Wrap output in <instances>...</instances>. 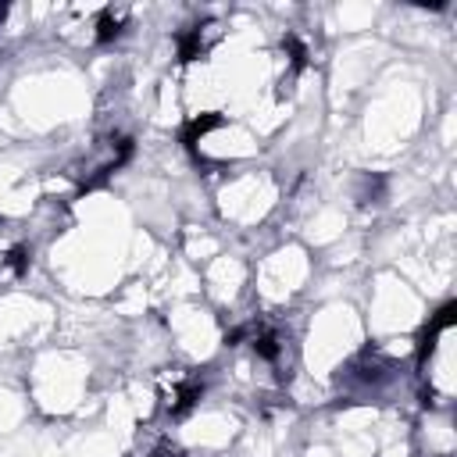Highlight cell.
I'll return each instance as SVG.
<instances>
[{
    "label": "cell",
    "mask_w": 457,
    "mask_h": 457,
    "mask_svg": "<svg viewBox=\"0 0 457 457\" xmlns=\"http://www.w3.org/2000/svg\"><path fill=\"white\" fill-rule=\"evenodd\" d=\"M200 393H204V382L196 378V375H189V371H171V378L164 375L161 378V396H164V411L168 414H186L196 400H200Z\"/></svg>",
    "instance_id": "1"
},
{
    "label": "cell",
    "mask_w": 457,
    "mask_h": 457,
    "mask_svg": "<svg viewBox=\"0 0 457 457\" xmlns=\"http://www.w3.org/2000/svg\"><path fill=\"white\" fill-rule=\"evenodd\" d=\"M218 39H221V25H218V21H200V25L186 29V32L179 36V57H182V61L207 57Z\"/></svg>",
    "instance_id": "2"
},
{
    "label": "cell",
    "mask_w": 457,
    "mask_h": 457,
    "mask_svg": "<svg viewBox=\"0 0 457 457\" xmlns=\"http://www.w3.org/2000/svg\"><path fill=\"white\" fill-rule=\"evenodd\" d=\"M125 18H129V7H107V11H100V21H96V39H111V36H118Z\"/></svg>",
    "instance_id": "3"
},
{
    "label": "cell",
    "mask_w": 457,
    "mask_h": 457,
    "mask_svg": "<svg viewBox=\"0 0 457 457\" xmlns=\"http://www.w3.org/2000/svg\"><path fill=\"white\" fill-rule=\"evenodd\" d=\"M154 457H182V450H175V446H161V450H154Z\"/></svg>",
    "instance_id": "4"
}]
</instances>
